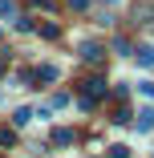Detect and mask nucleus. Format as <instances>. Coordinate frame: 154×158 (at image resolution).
I'll return each instance as SVG.
<instances>
[{"mask_svg":"<svg viewBox=\"0 0 154 158\" xmlns=\"http://www.w3.org/2000/svg\"><path fill=\"white\" fill-rule=\"evenodd\" d=\"M138 130H142V134H150V130H154V106L138 110Z\"/></svg>","mask_w":154,"mask_h":158,"instance_id":"3","label":"nucleus"},{"mask_svg":"<svg viewBox=\"0 0 154 158\" xmlns=\"http://www.w3.org/2000/svg\"><path fill=\"white\" fill-rule=\"evenodd\" d=\"M138 89L146 93V98H154V81H138Z\"/></svg>","mask_w":154,"mask_h":158,"instance_id":"9","label":"nucleus"},{"mask_svg":"<svg viewBox=\"0 0 154 158\" xmlns=\"http://www.w3.org/2000/svg\"><path fill=\"white\" fill-rule=\"evenodd\" d=\"M69 142H73V130H65V126L53 130V146H69Z\"/></svg>","mask_w":154,"mask_h":158,"instance_id":"6","label":"nucleus"},{"mask_svg":"<svg viewBox=\"0 0 154 158\" xmlns=\"http://www.w3.org/2000/svg\"><path fill=\"white\" fill-rule=\"evenodd\" d=\"M106 154H110V158H130V146H122V142H118V146H110Z\"/></svg>","mask_w":154,"mask_h":158,"instance_id":"8","label":"nucleus"},{"mask_svg":"<svg viewBox=\"0 0 154 158\" xmlns=\"http://www.w3.org/2000/svg\"><path fill=\"white\" fill-rule=\"evenodd\" d=\"M28 122H33V110H24V106H20V110L12 114V126H28Z\"/></svg>","mask_w":154,"mask_h":158,"instance_id":"7","label":"nucleus"},{"mask_svg":"<svg viewBox=\"0 0 154 158\" xmlns=\"http://www.w3.org/2000/svg\"><path fill=\"white\" fill-rule=\"evenodd\" d=\"M138 65L142 69H154V45H142L138 49Z\"/></svg>","mask_w":154,"mask_h":158,"instance_id":"5","label":"nucleus"},{"mask_svg":"<svg viewBox=\"0 0 154 158\" xmlns=\"http://www.w3.org/2000/svg\"><path fill=\"white\" fill-rule=\"evenodd\" d=\"M81 57H85V61H102V57H106V49H102L98 41H85V45H81Z\"/></svg>","mask_w":154,"mask_h":158,"instance_id":"2","label":"nucleus"},{"mask_svg":"<svg viewBox=\"0 0 154 158\" xmlns=\"http://www.w3.org/2000/svg\"><path fill=\"white\" fill-rule=\"evenodd\" d=\"M98 98H106V77H85L81 81V110H94Z\"/></svg>","mask_w":154,"mask_h":158,"instance_id":"1","label":"nucleus"},{"mask_svg":"<svg viewBox=\"0 0 154 158\" xmlns=\"http://www.w3.org/2000/svg\"><path fill=\"white\" fill-rule=\"evenodd\" d=\"M69 4H73V8H85V4H89V0H69Z\"/></svg>","mask_w":154,"mask_h":158,"instance_id":"10","label":"nucleus"},{"mask_svg":"<svg viewBox=\"0 0 154 158\" xmlns=\"http://www.w3.org/2000/svg\"><path fill=\"white\" fill-rule=\"evenodd\" d=\"M33 81H57V65H37L33 69Z\"/></svg>","mask_w":154,"mask_h":158,"instance_id":"4","label":"nucleus"},{"mask_svg":"<svg viewBox=\"0 0 154 158\" xmlns=\"http://www.w3.org/2000/svg\"><path fill=\"white\" fill-rule=\"evenodd\" d=\"M4 65H8V61H4V57H0V73H4Z\"/></svg>","mask_w":154,"mask_h":158,"instance_id":"11","label":"nucleus"},{"mask_svg":"<svg viewBox=\"0 0 154 158\" xmlns=\"http://www.w3.org/2000/svg\"><path fill=\"white\" fill-rule=\"evenodd\" d=\"M106 4H118V0H106Z\"/></svg>","mask_w":154,"mask_h":158,"instance_id":"12","label":"nucleus"}]
</instances>
